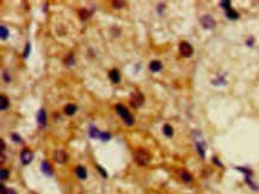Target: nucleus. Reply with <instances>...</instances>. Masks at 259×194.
Returning a JSON list of instances; mask_svg holds the SVG:
<instances>
[{"instance_id": "obj_1", "label": "nucleus", "mask_w": 259, "mask_h": 194, "mask_svg": "<svg viewBox=\"0 0 259 194\" xmlns=\"http://www.w3.org/2000/svg\"><path fill=\"white\" fill-rule=\"evenodd\" d=\"M115 110H116V112L118 113V116L123 119V121L125 123V125L130 126V125L134 124V117L130 114L129 110H128L124 105H122V104H116V105H115Z\"/></svg>"}, {"instance_id": "obj_2", "label": "nucleus", "mask_w": 259, "mask_h": 194, "mask_svg": "<svg viewBox=\"0 0 259 194\" xmlns=\"http://www.w3.org/2000/svg\"><path fill=\"white\" fill-rule=\"evenodd\" d=\"M134 160L139 166H147L151 161V154L146 149L140 148L134 153Z\"/></svg>"}, {"instance_id": "obj_3", "label": "nucleus", "mask_w": 259, "mask_h": 194, "mask_svg": "<svg viewBox=\"0 0 259 194\" xmlns=\"http://www.w3.org/2000/svg\"><path fill=\"white\" fill-rule=\"evenodd\" d=\"M145 102V96L139 92V91H135L131 93L130 96V105L134 107V108H139L140 106H142Z\"/></svg>"}, {"instance_id": "obj_4", "label": "nucleus", "mask_w": 259, "mask_h": 194, "mask_svg": "<svg viewBox=\"0 0 259 194\" xmlns=\"http://www.w3.org/2000/svg\"><path fill=\"white\" fill-rule=\"evenodd\" d=\"M179 53H180V55L184 56V57H190V56L193 54V48L191 47L190 43L183 41V42L179 43Z\"/></svg>"}, {"instance_id": "obj_5", "label": "nucleus", "mask_w": 259, "mask_h": 194, "mask_svg": "<svg viewBox=\"0 0 259 194\" xmlns=\"http://www.w3.org/2000/svg\"><path fill=\"white\" fill-rule=\"evenodd\" d=\"M32 158H34V153L30 150V149H23L22 150V153H20V161H22V163L23 164H30L31 163V161H32Z\"/></svg>"}, {"instance_id": "obj_6", "label": "nucleus", "mask_w": 259, "mask_h": 194, "mask_svg": "<svg viewBox=\"0 0 259 194\" xmlns=\"http://www.w3.org/2000/svg\"><path fill=\"white\" fill-rule=\"evenodd\" d=\"M201 23H202V25H203V27L204 29H213L214 26H215V19L210 16V14H205V16H203L202 18H201Z\"/></svg>"}, {"instance_id": "obj_7", "label": "nucleus", "mask_w": 259, "mask_h": 194, "mask_svg": "<svg viewBox=\"0 0 259 194\" xmlns=\"http://www.w3.org/2000/svg\"><path fill=\"white\" fill-rule=\"evenodd\" d=\"M54 160L57 162V163H65V162H67V160H68V155H67V153L66 151H63V150H56L55 153H54Z\"/></svg>"}, {"instance_id": "obj_8", "label": "nucleus", "mask_w": 259, "mask_h": 194, "mask_svg": "<svg viewBox=\"0 0 259 194\" xmlns=\"http://www.w3.org/2000/svg\"><path fill=\"white\" fill-rule=\"evenodd\" d=\"M37 123H38L40 127H44L47 125V114H46V111L43 108H41L37 113Z\"/></svg>"}, {"instance_id": "obj_9", "label": "nucleus", "mask_w": 259, "mask_h": 194, "mask_svg": "<svg viewBox=\"0 0 259 194\" xmlns=\"http://www.w3.org/2000/svg\"><path fill=\"white\" fill-rule=\"evenodd\" d=\"M109 79L113 82V84H118L119 81H121V74H119V72H118V69H111L110 72H109Z\"/></svg>"}, {"instance_id": "obj_10", "label": "nucleus", "mask_w": 259, "mask_h": 194, "mask_svg": "<svg viewBox=\"0 0 259 194\" xmlns=\"http://www.w3.org/2000/svg\"><path fill=\"white\" fill-rule=\"evenodd\" d=\"M161 69H163V63H161L160 61L154 60V61H152V62L149 63V70H151V72L158 73V72H160Z\"/></svg>"}, {"instance_id": "obj_11", "label": "nucleus", "mask_w": 259, "mask_h": 194, "mask_svg": "<svg viewBox=\"0 0 259 194\" xmlns=\"http://www.w3.org/2000/svg\"><path fill=\"white\" fill-rule=\"evenodd\" d=\"M41 170H42V173L44 174V175H47V176H52L53 175V168L50 167V164L48 163V162H42L41 163Z\"/></svg>"}, {"instance_id": "obj_12", "label": "nucleus", "mask_w": 259, "mask_h": 194, "mask_svg": "<svg viewBox=\"0 0 259 194\" xmlns=\"http://www.w3.org/2000/svg\"><path fill=\"white\" fill-rule=\"evenodd\" d=\"M75 174H77V176H78L79 179H83V180H85V179L87 178L86 168H85L84 166H78V167L75 168Z\"/></svg>"}, {"instance_id": "obj_13", "label": "nucleus", "mask_w": 259, "mask_h": 194, "mask_svg": "<svg viewBox=\"0 0 259 194\" xmlns=\"http://www.w3.org/2000/svg\"><path fill=\"white\" fill-rule=\"evenodd\" d=\"M63 110H65V113H66L67 116H73V114L77 112L78 107H77V105H74V104H67Z\"/></svg>"}, {"instance_id": "obj_14", "label": "nucleus", "mask_w": 259, "mask_h": 194, "mask_svg": "<svg viewBox=\"0 0 259 194\" xmlns=\"http://www.w3.org/2000/svg\"><path fill=\"white\" fill-rule=\"evenodd\" d=\"M100 135H102V132L96 127V126H93V125H91L90 126V130H88V136L91 137V138H100Z\"/></svg>"}, {"instance_id": "obj_15", "label": "nucleus", "mask_w": 259, "mask_h": 194, "mask_svg": "<svg viewBox=\"0 0 259 194\" xmlns=\"http://www.w3.org/2000/svg\"><path fill=\"white\" fill-rule=\"evenodd\" d=\"M180 179L185 182V184H190L192 181V175L190 173H187L186 170H181L180 172Z\"/></svg>"}, {"instance_id": "obj_16", "label": "nucleus", "mask_w": 259, "mask_h": 194, "mask_svg": "<svg viewBox=\"0 0 259 194\" xmlns=\"http://www.w3.org/2000/svg\"><path fill=\"white\" fill-rule=\"evenodd\" d=\"M226 16H227V18L231 19V20H235V19L239 18V13H238L235 10H233V8L227 10V11H226Z\"/></svg>"}, {"instance_id": "obj_17", "label": "nucleus", "mask_w": 259, "mask_h": 194, "mask_svg": "<svg viewBox=\"0 0 259 194\" xmlns=\"http://www.w3.org/2000/svg\"><path fill=\"white\" fill-rule=\"evenodd\" d=\"M196 147H197V151L199 153V155H201V157L202 158H204V156H205V144H204V142H197L196 143Z\"/></svg>"}, {"instance_id": "obj_18", "label": "nucleus", "mask_w": 259, "mask_h": 194, "mask_svg": "<svg viewBox=\"0 0 259 194\" xmlns=\"http://www.w3.org/2000/svg\"><path fill=\"white\" fill-rule=\"evenodd\" d=\"M163 132H164V135H165L166 137H172L173 133H174L173 127L170 124H165V125L163 126Z\"/></svg>"}, {"instance_id": "obj_19", "label": "nucleus", "mask_w": 259, "mask_h": 194, "mask_svg": "<svg viewBox=\"0 0 259 194\" xmlns=\"http://www.w3.org/2000/svg\"><path fill=\"white\" fill-rule=\"evenodd\" d=\"M91 14H92V12L88 11V10H86V8H81V10H79V17H80L83 20L88 19V18L91 17Z\"/></svg>"}, {"instance_id": "obj_20", "label": "nucleus", "mask_w": 259, "mask_h": 194, "mask_svg": "<svg viewBox=\"0 0 259 194\" xmlns=\"http://www.w3.org/2000/svg\"><path fill=\"white\" fill-rule=\"evenodd\" d=\"M0 102H1V105H0L1 111H6L7 107H8V99L5 97V96H1V100H0Z\"/></svg>"}, {"instance_id": "obj_21", "label": "nucleus", "mask_w": 259, "mask_h": 194, "mask_svg": "<svg viewBox=\"0 0 259 194\" xmlns=\"http://www.w3.org/2000/svg\"><path fill=\"white\" fill-rule=\"evenodd\" d=\"M65 64H66L67 67H72V66L74 64V56H73V54H69V55L65 58Z\"/></svg>"}, {"instance_id": "obj_22", "label": "nucleus", "mask_w": 259, "mask_h": 194, "mask_svg": "<svg viewBox=\"0 0 259 194\" xmlns=\"http://www.w3.org/2000/svg\"><path fill=\"white\" fill-rule=\"evenodd\" d=\"M0 33H1V39L2 41H6L8 38V30L4 25H1V27H0Z\"/></svg>"}, {"instance_id": "obj_23", "label": "nucleus", "mask_w": 259, "mask_h": 194, "mask_svg": "<svg viewBox=\"0 0 259 194\" xmlns=\"http://www.w3.org/2000/svg\"><path fill=\"white\" fill-rule=\"evenodd\" d=\"M30 51H31V44H30V43H26V47H25V49H24V54H23L24 58H28V57H29Z\"/></svg>"}, {"instance_id": "obj_24", "label": "nucleus", "mask_w": 259, "mask_h": 194, "mask_svg": "<svg viewBox=\"0 0 259 194\" xmlns=\"http://www.w3.org/2000/svg\"><path fill=\"white\" fill-rule=\"evenodd\" d=\"M99 139H102V141H109V139H111V133H109V132H102V135H100V138Z\"/></svg>"}, {"instance_id": "obj_25", "label": "nucleus", "mask_w": 259, "mask_h": 194, "mask_svg": "<svg viewBox=\"0 0 259 194\" xmlns=\"http://www.w3.org/2000/svg\"><path fill=\"white\" fill-rule=\"evenodd\" d=\"M11 137H12V141L16 142V143H22V142H23L22 138L19 137V135H17V133H14V132L11 135Z\"/></svg>"}, {"instance_id": "obj_26", "label": "nucleus", "mask_w": 259, "mask_h": 194, "mask_svg": "<svg viewBox=\"0 0 259 194\" xmlns=\"http://www.w3.org/2000/svg\"><path fill=\"white\" fill-rule=\"evenodd\" d=\"M0 176H1V180H7L8 178V172L6 169H1L0 170Z\"/></svg>"}, {"instance_id": "obj_27", "label": "nucleus", "mask_w": 259, "mask_h": 194, "mask_svg": "<svg viewBox=\"0 0 259 194\" xmlns=\"http://www.w3.org/2000/svg\"><path fill=\"white\" fill-rule=\"evenodd\" d=\"M220 5H221V7L226 8V11L231 8V1H221V2H220Z\"/></svg>"}, {"instance_id": "obj_28", "label": "nucleus", "mask_w": 259, "mask_h": 194, "mask_svg": "<svg viewBox=\"0 0 259 194\" xmlns=\"http://www.w3.org/2000/svg\"><path fill=\"white\" fill-rule=\"evenodd\" d=\"M112 6L116 7V8H119V7L124 6V2L123 1H112Z\"/></svg>"}, {"instance_id": "obj_29", "label": "nucleus", "mask_w": 259, "mask_h": 194, "mask_svg": "<svg viewBox=\"0 0 259 194\" xmlns=\"http://www.w3.org/2000/svg\"><path fill=\"white\" fill-rule=\"evenodd\" d=\"M4 80H5V82H10V80H11L10 74H8L7 70H4Z\"/></svg>"}, {"instance_id": "obj_30", "label": "nucleus", "mask_w": 259, "mask_h": 194, "mask_svg": "<svg viewBox=\"0 0 259 194\" xmlns=\"http://www.w3.org/2000/svg\"><path fill=\"white\" fill-rule=\"evenodd\" d=\"M97 169L99 170V173H100V174H103V176H104V178H107V174H106V172H105V170H104V169H103L100 166H97Z\"/></svg>"}, {"instance_id": "obj_31", "label": "nucleus", "mask_w": 259, "mask_h": 194, "mask_svg": "<svg viewBox=\"0 0 259 194\" xmlns=\"http://www.w3.org/2000/svg\"><path fill=\"white\" fill-rule=\"evenodd\" d=\"M2 194H17V192L14 190H12V188H6V191Z\"/></svg>"}, {"instance_id": "obj_32", "label": "nucleus", "mask_w": 259, "mask_h": 194, "mask_svg": "<svg viewBox=\"0 0 259 194\" xmlns=\"http://www.w3.org/2000/svg\"><path fill=\"white\" fill-rule=\"evenodd\" d=\"M253 41H255V39H253V37H250V39H249V41H246V44H247L249 47H252V45H253Z\"/></svg>"}, {"instance_id": "obj_33", "label": "nucleus", "mask_w": 259, "mask_h": 194, "mask_svg": "<svg viewBox=\"0 0 259 194\" xmlns=\"http://www.w3.org/2000/svg\"><path fill=\"white\" fill-rule=\"evenodd\" d=\"M163 8H164V4H159V6H158V12L161 14L163 13Z\"/></svg>"}, {"instance_id": "obj_34", "label": "nucleus", "mask_w": 259, "mask_h": 194, "mask_svg": "<svg viewBox=\"0 0 259 194\" xmlns=\"http://www.w3.org/2000/svg\"><path fill=\"white\" fill-rule=\"evenodd\" d=\"M0 143H1V150L4 151V149H5V143H4V139H2V138L0 139Z\"/></svg>"}, {"instance_id": "obj_35", "label": "nucleus", "mask_w": 259, "mask_h": 194, "mask_svg": "<svg viewBox=\"0 0 259 194\" xmlns=\"http://www.w3.org/2000/svg\"><path fill=\"white\" fill-rule=\"evenodd\" d=\"M4 161H5V155L1 154V163H4Z\"/></svg>"}]
</instances>
